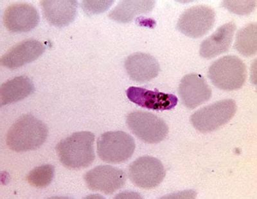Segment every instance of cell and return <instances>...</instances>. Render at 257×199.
I'll return each instance as SVG.
<instances>
[{
	"mask_svg": "<svg viewBox=\"0 0 257 199\" xmlns=\"http://www.w3.org/2000/svg\"><path fill=\"white\" fill-rule=\"evenodd\" d=\"M215 20L212 9L205 6L192 7L181 15L177 28L189 38H199L212 29Z\"/></svg>",
	"mask_w": 257,
	"mask_h": 199,
	"instance_id": "obj_8",
	"label": "cell"
},
{
	"mask_svg": "<svg viewBox=\"0 0 257 199\" xmlns=\"http://www.w3.org/2000/svg\"><path fill=\"white\" fill-rule=\"evenodd\" d=\"M237 111L233 100H221L197 111L191 116L195 129L203 133L215 131L226 124Z\"/></svg>",
	"mask_w": 257,
	"mask_h": 199,
	"instance_id": "obj_5",
	"label": "cell"
},
{
	"mask_svg": "<svg viewBox=\"0 0 257 199\" xmlns=\"http://www.w3.org/2000/svg\"><path fill=\"white\" fill-rule=\"evenodd\" d=\"M155 1H122L109 13L110 19L121 24L132 22L138 15L153 11Z\"/></svg>",
	"mask_w": 257,
	"mask_h": 199,
	"instance_id": "obj_18",
	"label": "cell"
},
{
	"mask_svg": "<svg viewBox=\"0 0 257 199\" xmlns=\"http://www.w3.org/2000/svg\"><path fill=\"white\" fill-rule=\"evenodd\" d=\"M40 2L46 19L55 27L61 28L68 26L76 17L77 1L45 0Z\"/></svg>",
	"mask_w": 257,
	"mask_h": 199,
	"instance_id": "obj_16",
	"label": "cell"
},
{
	"mask_svg": "<svg viewBox=\"0 0 257 199\" xmlns=\"http://www.w3.org/2000/svg\"><path fill=\"white\" fill-rule=\"evenodd\" d=\"M128 177L137 186L151 189L157 187L164 180L165 170L159 159L151 156H142L131 164Z\"/></svg>",
	"mask_w": 257,
	"mask_h": 199,
	"instance_id": "obj_7",
	"label": "cell"
},
{
	"mask_svg": "<svg viewBox=\"0 0 257 199\" xmlns=\"http://www.w3.org/2000/svg\"><path fill=\"white\" fill-rule=\"evenodd\" d=\"M54 167L50 164H45L37 167L27 175V180L31 186L38 188H43L52 182L54 177Z\"/></svg>",
	"mask_w": 257,
	"mask_h": 199,
	"instance_id": "obj_20",
	"label": "cell"
},
{
	"mask_svg": "<svg viewBox=\"0 0 257 199\" xmlns=\"http://www.w3.org/2000/svg\"><path fill=\"white\" fill-rule=\"evenodd\" d=\"M257 26L256 23L249 24L238 32L234 47L240 54L251 57L256 53Z\"/></svg>",
	"mask_w": 257,
	"mask_h": 199,
	"instance_id": "obj_19",
	"label": "cell"
},
{
	"mask_svg": "<svg viewBox=\"0 0 257 199\" xmlns=\"http://www.w3.org/2000/svg\"><path fill=\"white\" fill-rule=\"evenodd\" d=\"M126 95L131 102L138 106L155 111L171 110L178 104V99L173 94L151 91L139 87H130Z\"/></svg>",
	"mask_w": 257,
	"mask_h": 199,
	"instance_id": "obj_13",
	"label": "cell"
},
{
	"mask_svg": "<svg viewBox=\"0 0 257 199\" xmlns=\"http://www.w3.org/2000/svg\"><path fill=\"white\" fill-rule=\"evenodd\" d=\"M124 171L111 166H98L89 170L84 175L87 186L91 190L111 195L124 186Z\"/></svg>",
	"mask_w": 257,
	"mask_h": 199,
	"instance_id": "obj_9",
	"label": "cell"
},
{
	"mask_svg": "<svg viewBox=\"0 0 257 199\" xmlns=\"http://www.w3.org/2000/svg\"><path fill=\"white\" fill-rule=\"evenodd\" d=\"M125 68L128 76L137 82H147L158 76L160 65L157 59L151 55L135 53L126 59Z\"/></svg>",
	"mask_w": 257,
	"mask_h": 199,
	"instance_id": "obj_14",
	"label": "cell"
},
{
	"mask_svg": "<svg viewBox=\"0 0 257 199\" xmlns=\"http://www.w3.org/2000/svg\"><path fill=\"white\" fill-rule=\"evenodd\" d=\"M235 30V23L229 22L222 25L212 36L202 42L199 50L200 56L210 59L228 52Z\"/></svg>",
	"mask_w": 257,
	"mask_h": 199,
	"instance_id": "obj_15",
	"label": "cell"
},
{
	"mask_svg": "<svg viewBox=\"0 0 257 199\" xmlns=\"http://www.w3.org/2000/svg\"><path fill=\"white\" fill-rule=\"evenodd\" d=\"M208 75L213 85L220 90L235 91L242 88L245 83L246 67L239 57L227 56L212 64Z\"/></svg>",
	"mask_w": 257,
	"mask_h": 199,
	"instance_id": "obj_3",
	"label": "cell"
},
{
	"mask_svg": "<svg viewBox=\"0 0 257 199\" xmlns=\"http://www.w3.org/2000/svg\"><path fill=\"white\" fill-rule=\"evenodd\" d=\"M48 134V127L42 121L31 114H25L9 129L6 143L10 149L16 152H27L40 148Z\"/></svg>",
	"mask_w": 257,
	"mask_h": 199,
	"instance_id": "obj_1",
	"label": "cell"
},
{
	"mask_svg": "<svg viewBox=\"0 0 257 199\" xmlns=\"http://www.w3.org/2000/svg\"><path fill=\"white\" fill-rule=\"evenodd\" d=\"M45 50V45L40 41L24 40L14 46L5 54L2 57L0 63L4 67L16 69L36 61L44 53Z\"/></svg>",
	"mask_w": 257,
	"mask_h": 199,
	"instance_id": "obj_12",
	"label": "cell"
},
{
	"mask_svg": "<svg viewBox=\"0 0 257 199\" xmlns=\"http://www.w3.org/2000/svg\"><path fill=\"white\" fill-rule=\"evenodd\" d=\"M135 147L134 139L123 131L105 132L97 140L98 157L105 163L119 164L127 161Z\"/></svg>",
	"mask_w": 257,
	"mask_h": 199,
	"instance_id": "obj_4",
	"label": "cell"
},
{
	"mask_svg": "<svg viewBox=\"0 0 257 199\" xmlns=\"http://www.w3.org/2000/svg\"><path fill=\"white\" fill-rule=\"evenodd\" d=\"M222 6L229 12L239 15L251 13L255 9L256 1H224Z\"/></svg>",
	"mask_w": 257,
	"mask_h": 199,
	"instance_id": "obj_21",
	"label": "cell"
},
{
	"mask_svg": "<svg viewBox=\"0 0 257 199\" xmlns=\"http://www.w3.org/2000/svg\"><path fill=\"white\" fill-rule=\"evenodd\" d=\"M128 129L144 142H162L169 133V127L163 119L149 112L135 111L126 118Z\"/></svg>",
	"mask_w": 257,
	"mask_h": 199,
	"instance_id": "obj_6",
	"label": "cell"
},
{
	"mask_svg": "<svg viewBox=\"0 0 257 199\" xmlns=\"http://www.w3.org/2000/svg\"><path fill=\"white\" fill-rule=\"evenodd\" d=\"M178 93L183 105L191 109L208 101L212 95L205 78L196 73L183 77L179 86Z\"/></svg>",
	"mask_w": 257,
	"mask_h": 199,
	"instance_id": "obj_11",
	"label": "cell"
},
{
	"mask_svg": "<svg viewBox=\"0 0 257 199\" xmlns=\"http://www.w3.org/2000/svg\"><path fill=\"white\" fill-rule=\"evenodd\" d=\"M35 90L32 80L27 76L14 78L5 82L0 90V102L4 106L14 102H17L29 97Z\"/></svg>",
	"mask_w": 257,
	"mask_h": 199,
	"instance_id": "obj_17",
	"label": "cell"
},
{
	"mask_svg": "<svg viewBox=\"0 0 257 199\" xmlns=\"http://www.w3.org/2000/svg\"><path fill=\"white\" fill-rule=\"evenodd\" d=\"M95 135L89 131L75 132L57 144L56 150L61 163L70 169L87 168L95 159Z\"/></svg>",
	"mask_w": 257,
	"mask_h": 199,
	"instance_id": "obj_2",
	"label": "cell"
},
{
	"mask_svg": "<svg viewBox=\"0 0 257 199\" xmlns=\"http://www.w3.org/2000/svg\"><path fill=\"white\" fill-rule=\"evenodd\" d=\"M113 1H83L82 8L88 15H98L105 12L113 4Z\"/></svg>",
	"mask_w": 257,
	"mask_h": 199,
	"instance_id": "obj_22",
	"label": "cell"
},
{
	"mask_svg": "<svg viewBox=\"0 0 257 199\" xmlns=\"http://www.w3.org/2000/svg\"><path fill=\"white\" fill-rule=\"evenodd\" d=\"M40 22V15L36 8L27 4H16L5 11L4 24L12 33H27L35 29Z\"/></svg>",
	"mask_w": 257,
	"mask_h": 199,
	"instance_id": "obj_10",
	"label": "cell"
}]
</instances>
